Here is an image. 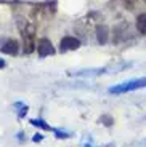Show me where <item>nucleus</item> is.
<instances>
[{"label":"nucleus","mask_w":146,"mask_h":147,"mask_svg":"<svg viewBox=\"0 0 146 147\" xmlns=\"http://www.w3.org/2000/svg\"><path fill=\"white\" fill-rule=\"evenodd\" d=\"M145 86H146V77H141V78H132V80L122 82L116 86H111L108 91L111 94H124V93H128V91H136V90L145 88Z\"/></svg>","instance_id":"f257e3e1"},{"label":"nucleus","mask_w":146,"mask_h":147,"mask_svg":"<svg viewBox=\"0 0 146 147\" xmlns=\"http://www.w3.org/2000/svg\"><path fill=\"white\" fill-rule=\"evenodd\" d=\"M79 47H81V40L76 38V37H72V35L63 37L61 42H59V50H61V53L72 51V50H77Z\"/></svg>","instance_id":"f03ea898"},{"label":"nucleus","mask_w":146,"mask_h":147,"mask_svg":"<svg viewBox=\"0 0 146 147\" xmlns=\"http://www.w3.org/2000/svg\"><path fill=\"white\" fill-rule=\"evenodd\" d=\"M37 53H39L40 58H47V56L55 55V48H53V45L48 38H40L37 42Z\"/></svg>","instance_id":"7ed1b4c3"},{"label":"nucleus","mask_w":146,"mask_h":147,"mask_svg":"<svg viewBox=\"0 0 146 147\" xmlns=\"http://www.w3.org/2000/svg\"><path fill=\"white\" fill-rule=\"evenodd\" d=\"M23 40H24V53L29 55L35 48V42H34V32L32 30H23Z\"/></svg>","instance_id":"20e7f679"},{"label":"nucleus","mask_w":146,"mask_h":147,"mask_svg":"<svg viewBox=\"0 0 146 147\" xmlns=\"http://www.w3.org/2000/svg\"><path fill=\"white\" fill-rule=\"evenodd\" d=\"M0 50H2L5 55L15 56V55H18V51H19V43H18V40H15V38H8V40L2 45Z\"/></svg>","instance_id":"39448f33"},{"label":"nucleus","mask_w":146,"mask_h":147,"mask_svg":"<svg viewBox=\"0 0 146 147\" xmlns=\"http://www.w3.org/2000/svg\"><path fill=\"white\" fill-rule=\"evenodd\" d=\"M108 35H109V32H108V27L106 26L96 27V40H98V43L104 45L106 42H108Z\"/></svg>","instance_id":"423d86ee"},{"label":"nucleus","mask_w":146,"mask_h":147,"mask_svg":"<svg viewBox=\"0 0 146 147\" xmlns=\"http://www.w3.org/2000/svg\"><path fill=\"white\" fill-rule=\"evenodd\" d=\"M31 125L39 126V128H42V129H48V131H53V133H55V129H56V128H51L48 123H45L42 118H32V120H31Z\"/></svg>","instance_id":"0eeeda50"},{"label":"nucleus","mask_w":146,"mask_h":147,"mask_svg":"<svg viewBox=\"0 0 146 147\" xmlns=\"http://www.w3.org/2000/svg\"><path fill=\"white\" fill-rule=\"evenodd\" d=\"M136 29L140 34H146V13H143L136 18Z\"/></svg>","instance_id":"6e6552de"},{"label":"nucleus","mask_w":146,"mask_h":147,"mask_svg":"<svg viewBox=\"0 0 146 147\" xmlns=\"http://www.w3.org/2000/svg\"><path fill=\"white\" fill-rule=\"evenodd\" d=\"M15 106H16V107H19V109H18V117H19V118H23L26 114H27V106H26V104H23V102H16Z\"/></svg>","instance_id":"1a4fd4ad"},{"label":"nucleus","mask_w":146,"mask_h":147,"mask_svg":"<svg viewBox=\"0 0 146 147\" xmlns=\"http://www.w3.org/2000/svg\"><path fill=\"white\" fill-rule=\"evenodd\" d=\"M100 121H103L106 126H109V125H113V118L111 117H108V115H103L101 118H100Z\"/></svg>","instance_id":"9d476101"},{"label":"nucleus","mask_w":146,"mask_h":147,"mask_svg":"<svg viewBox=\"0 0 146 147\" xmlns=\"http://www.w3.org/2000/svg\"><path fill=\"white\" fill-rule=\"evenodd\" d=\"M2 67H5V61L2 58H0V69H2Z\"/></svg>","instance_id":"9b49d317"},{"label":"nucleus","mask_w":146,"mask_h":147,"mask_svg":"<svg viewBox=\"0 0 146 147\" xmlns=\"http://www.w3.org/2000/svg\"><path fill=\"white\" fill-rule=\"evenodd\" d=\"M34 141H42V136H34Z\"/></svg>","instance_id":"f8f14e48"},{"label":"nucleus","mask_w":146,"mask_h":147,"mask_svg":"<svg viewBox=\"0 0 146 147\" xmlns=\"http://www.w3.org/2000/svg\"><path fill=\"white\" fill-rule=\"evenodd\" d=\"M87 147H91V146H87Z\"/></svg>","instance_id":"ddd939ff"},{"label":"nucleus","mask_w":146,"mask_h":147,"mask_svg":"<svg viewBox=\"0 0 146 147\" xmlns=\"http://www.w3.org/2000/svg\"><path fill=\"white\" fill-rule=\"evenodd\" d=\"M145 2H146V0H145Z\"/></svg>","instance_id":"4468645a"}]
</instances>
